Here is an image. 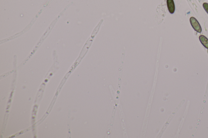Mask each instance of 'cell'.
<instances>
[{
    "label": "cell",
    "mask_w": 208,
    "mask_h": 138,
    "mask_svg": "<svg viewBox=\"0 0 208 138\" xmlns=\"http://www.w3.org/2000/svg\"><path fill=\"white\" fill-rule=\"evenodd\" d=\"M190 22L193 28L196 32L198 33H201L202 32V29L201 27L200 24L194 17H191Z\"/></svg>",
    "instance_id": "cell-1"
},
{
    "label": "cell",
    "mask_w": 208,
    "mask_h": 138,
    "mask_svg": "<svg viewBox=\"0 0 208 138\" xmlns=\"http://www.w3.org/2000/svg\"><path fill=\"white\" fill-rule=\"evenodd\" d=\"M168 11L171 14H173L175 11V6L174 0H167Z\"/></svg>",
    "instance_id": "cell-2"
},
{
    "label": "cell",
    "mask_w": 208,
    "mask_h": 138,
    "mask_svg": "<svg viewBox=\"0 0 208 138\" xmlns=\"http://www.w3.org/2000/svg\"><path fill=\"white\" fill-rule=\"evenodd\" d=\"M199 40L202 45L208 49V39L204 35H201L199 36Z\"/></svg>",
    "instance_id": "cell-3"
},
{
    "label": "cell",
    "mask_w": 208,
    "mask_h": 138,
    "mask_svg": "<svg viewBox=\"0 0 208 138\" xmlns=\"http://www.w3.org/2000/svg\"><path fill=\"white\" fill-rule=\"evenodd\" d=\"M203 7L204 9L205 10L206 12L208 14V3H205L203 4Z\"/></svg>",
    "instance_id": "cell-4"
},
{
    "label": "cell",
    "mask_w": 208,
    "mask_h": 138,
    "mask_svg": "<svg viewBox=\"0 0 208 138\" xmlns=\"http://www.w3.org/2000/svg\"></svg>",
    "instance_id": "cell-5"
}]
</instances>
